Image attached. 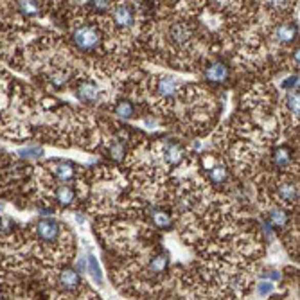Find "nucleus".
I'll return each instance as SVG.
<instances>
[{
    "mask_svg": "<svg viewBox=\"0 0 300 300\" xmlns=\"http://www.w3.org/2000/svg\"><path fill=\"white\" fill-rule=\"evenodd\" d=\"M259 295H268V293L271 291V289H273V286L270 284V282H261L259 284Z\"/></svg>",
    "mask_w": 300,
    "mask_h": 300,
    "instance_id": "b1692460",
    "label": "nucleus"
},
{
    "mask_svg": "<svg viewBox=\"0 0 300 300\" xmlns=\"http://www.w3.org/2000/svg\"><path fill=\"white\" fill-rule=\"evenodd\" d=\"M58 281H59V286H61L65 291H77V288H79V284H81L79 273H77L76 270H72V268H63L58 275Z\"/></svg>",
    "mask_w": 300,
    "mask_h": 300,
    "instance_id": "423d86ee",
    "label": "nucleus"
},
{
    "mask_svg": "<svg viewBox=\"0 0 300 300\" xmlns=\"http://www.w3.org/2000/svg\"><path fill=\"white\" fill-rule=\"evenodd\" d=\"M41 155H44V149H40V147H27V149L20 151V157L24 158H38Z\"/></svg>",
    "mask_w": 300,
    "mask_h": 300,
    "instance_id": "4be33fe9",
    "label": "nucleus"
},
{
    "mask_svg": "<svg viewBox=\"0 0 300 300\" xmlns=\"http://www.w3.org/2000/svg\"><path fill=\"white\" fill-rule=\"evenodd\" d=\"M151 218H153V223L157 225L158 228H169L171 227V218H169V214L165 212V210H160V209H153L151 210Z\"/></svg>",
    "mask_w": 300,
    "mask_h": 300,
    "instance_id": "a211bd4d",
    "label": "nucleus"
},
{
    "mask_svg": "<svg viewBox=\"0 0 300 300\" xmlns=\"http://www.w3.org/2000/svg\"><path fill=\"white\" fill-rule=\"evenodd\" d=\"M296 36V26L295 24H282V26L277 27V31H275V38H277V41H281V44H291L293 40H295Z\"/></svg>",
    "mask_w": 300,
    "mask_h": 300,
    "instance_id": "2eb2a0df",
    "label": "nucleus"
},
{
    "mask_svg": "<svg viewBox=\"0 0 300 300\" xmlns=\"http://www.w3.org/2000/svg\"><path fill=\"white\" fill-rule=\"evenodd\" d=\"M271 160H273L275 165H278V167H282V169L289 167V165L293 164V153H291V149H289V147H286V146L275 147L273 155H271Z\"/></svg>",
    "mask_w": 300,
    "mask_h": 300,
    "instance_id": "9b49d317",
    "label": "nucleus"
},
{
    "mask_svg": "<svg viewBox=\"0 0 300 300\" xmlns=\"http://www.w3.org/2000/svg\"><path fill=\"white\" fill-rule=\"evenodd\" d=\"M205 79L214 84L225 83L228 79V67L221 61H212L205 67Z\"/></svg>",
    "mask_w": 300,
    "mask_h": 300,
    "instance_id": "39448f33",
    "label": "nucleus"
},
{
    "mask_svg": "<svg viewBox=\"0 0 300 300\" xmlns=\"http://www.w3.org/2000/svg\"><path fill=\"white\" fill-rule=\"evenodd\" d=\"M288 221H289V216H288V212H286V209H282V207H273V209H270V212H268V223H270L271 227L284 228L286 225H288Z\"/></svg>",
    "mask_w": 300,
    "mask_h": 300,
    "instance_id": "f8f14e48",
    "label": "nucleus"
},
{
    "mask_svg": "<svg viewBox=\"0 0 300 300\" xmlns=\"http://www.w3.org/2000/svg\"><path fill=\"white\" fill-rule=\"evenodd\" d=\"M164 158H165V162H169V164H173V165L180 164V162L183 160V147L175 142H167L164 146Z\"/></svg>",
    "mask_w": 300,
    "mask_h": 300,
    "instance_id": "ddd939ff",
    "label": "nucleus"
},
{
    "mask_svg": "<svg viewBox=\"0 0 300 300\" xmlns=\"http://www.w3.org/2000/svg\"><path fill=\"white\" fill-rule=\"evenodd\" d=\"M167 264H169V255L165 252H160V253H157V255H155L153 259L149 261V271H151V273L160 275V273H164V271H165Z\"/></svg>",
    "mask_w": 300,
    "mask_h": 300,
    "instance_id": "dca6fc26",
    "label": "nucleus"
},
{
    "mask_svg": "<svg viewBox=\"0 0 300 300\" xmlns=\"http://www.w3.org/2000/svg\"><path fill=\"white\" fill-rule=\"evenodd\" d=\"M88 6L97 13H104V11H108V9H112L110 2H88Z\"/></svg>",
    "mask_w": 300,
    "mask_h": 300,
    "instance_id": "5701e85b",
    "label": "nucleus"
},
{
    "mask_svg": "<svg viewBox=\"0 0 300 300\" xmlns=\"http://www.w3.org/2000/svg\"><path fill=\"white\" fill-rule=\"evenodd\" d=\"M76 200V192H74L72 187L69 185H58L54 189V202L61 207H69Z\"/></svg>",
    "mask_w": 300,
    "mask_h": 300,
    "instance_id": "9d476101",
    "label": "nucleus"
},
{
    "mask_svg": "<svg viewBox=\"0 0 300 300\" xmlns=\"http://www.w3.org/2000/svg\"><path fill=\"white\" fill-rule=\"evenodd\" d=\"M2 209H4V205H2V203H0V210H2Z\"/></svg>",
    "mask_w": 300,
    "mask_h": 300,
    "instance_id": "393cba45",
    "label": "nucleus"
},
{
    "mask_svg": "<svg viewBox=\"0 0 300 300\" xmlns=\"http://www.w3.org/2000/svg\"><path fill=\"white\" fill-rule=\"evenodd\" d=\"M112 20L117 27L121 29H128L135 22V16H133V8L130 4H117L112 9Z\"/></svg>",
    "mask_w": 300,
    "mask_h": 300,
    "instance_id": "7ed1b4c3",
    "label": "nucleus"
},
{
    "mask_svg": "<svg viewBox=\"0 0 300 300\" xmlns=\"http://www.w3.org/2000/svg\"><path fill=\"white\" fill-rule=\"evenodd\" d=\"M27 230L33 235L34 241L40 243V248H44L45 245H58L61 241L65 228L52 218H41V220L31 223Z\"/></svg>",
    "mask_w": 300,
    "mask_h": 300,
    "instance_id": "f257e3e1",
    "label": "nucleus"
},
{
    "mask_svg": "<svg viewBox=\"0 0 300 300\" xmlns=\"http://www.w3.org/2000/svg\"><path fill=\"white\" fill-rule=\"evenodd\" d=\"M45 167L54 175V178L61 180V182H67V180L74 178V171H76L74 164L69 160H49L47 164H45Z\"/></svg>",
    "mask_w": 300,
    "mask_h": 300,
    "instance_id": "20e7f679",
    "label": "nucleus"
},
{
    "mask_svg": "<svg viewBox=\"0 0 300 300\" xmlns=\"http://www.w3.org/2000/svg\"><path fill=\"white\" fill-rule=\"evenodd\" d=\"M124 153H126V144L122 142V140H115L110 146V157L114 158L115 162H121L122 158H124Z\"/></svg>",
    "mask_w": 300,
    "mask_h": 300,
    "instance_id": "6ab92c4d",
    "label": "nucleus"
},
{
    "mask_svg": "<svg viewBox=\"0 0 300 300\" xmlns=\"http://www.w3.org/2000/svg\"><path fill=\"white\" fill-rule=\"evenodd\" d=\"M180 87H182V83H180V79H176L175 76H167V74H165V76H160L157 79V92L160 95H164V97L175 95Z\"/></svg>",
    "mask_w": 300,
    "mask_h": 300,
    "instance_id": "0eeeda50",
    "label": "nucleus"
},
{
    "mask_svg": "<svg viewBox=\"0 0 300 300\" xmlns=\"http://www.w3.org/2000/svg\"><path fill=\"white\" fill-rule=\"evenodd\" d=\"M114 112L119 119H124V121H130V119L135 117V106H133V103H130V101H119V103L115 104Z\"/></svg>",
    "mask_w": 300,
    "mask_h": 300,
    "instance_id": "f3484780",
    "label": "nucleus"
},
{
    "mask_svg": "<svg viewBox=\"0 0 300 300\" xmlns=\"http://www.w3.org/2000/svg\"><path fill=\"white\" fill-rule=\"evenodd\" d=\"M76 95H77V99H79L81 103L94 104L95 101H97V97H99V90H97V87L92 83V81H83V83L77 87Z\"/></svg>",
    "mask_w": 300,
    "mask_h": 300,
    "instance_id": "1a4fd4ad",
    "label": "nucleus"
},
{
    "mask_svg": "<svg viewBox=\"0 0 300 300\" xmlns=\"http://www.w3.org/2000/svg\"><path fill=\"white\" fill-rule=\"evenodd\" d=\"M169 36H171L173 44H176L178 47H182V45H185L187 41L190 40V36H192V29H190L187 24L183 22H178V24H173L171 29H169Z\"/></svg>",
    "mask_w": 300,
    "mask_h": 300,
    "instance_id": "6e6552de",
    "label": "nucleus"
},
{
    "mask_svg": "<svg viewBox=\"0 0 300 300\" xmlns=\"http://www.w3.org/2000/svg\"><path fill=\"white\" fill-rule=\"evenodd\" d=\"M209 176L214 183H223L227 180V167L225 165H214Z\"/></svg>",
    "mask_w": 300,
    "mask_h": 300,
    "instance_id": "412c9836",
    "label": "nucleus"
},
{
    "mask_svg": "<svg viewBox=\"0 0 300 300\" xmlns=\"http://www.w3.org/2000/svg\"><path fill=\"white\" fill-rule=\"evenodd\" d=\"M275 300H277V298H275Z\"/></svg>",
    "mask_w": 300,
    "mask_h": 300,
    "instance_id": "a878e982",
    "label": "nucleus"
},
{
    "mask_svg": "<svg viewBox=\"0 0 300 300\" xmlns=\"http://www.w3.org/2000/svg\"><path fill=\"white\" fill-rule=\"evenodd\" d=\"M88 271H90V275L94 277V281L97 282V284L103 282V273H101V268H99V264H97V261H95L94 255L88 257Z\"/></svg>",
    "mask_w": 300,
    "mask_h": 300,
    "instance_id": "aec40b11",
    "label": "nucleus"
},
{
    "mask_svg": "<svg viewBox=\"0 0 300 300\" xmlns=\"http://www.w3.org/2000/svg\"><path fill=\"white\" fill-rule=\"evenodd\" d=\"M44 8V2H16V9L20 11V15L27 16V18H34V16L41 15Z\"/></svg>",
    "mask_w": 300,
    "mask_h": 300,
    "instance_id": "4468645a",
    "label": "nucleus"
},
{
    "mask_svg": "<svg viewBox=\"0 0 300 300\" xmlns=\"http://www.w3.org/2000/svg\"><path fill=\"white\" fill-rule=\"evenodd\" d=\"M72 40L81 51H94L101 44V33H99V27L94 24H83L74 29Z\"/></svg>",
    "mask_w": 300,
    "mask_h": 300,
    "instance_id": "f03ea898",
    "label": "nucleus"
}]
</instances>
